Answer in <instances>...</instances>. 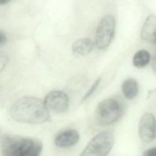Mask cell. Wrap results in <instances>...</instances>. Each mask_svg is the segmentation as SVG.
Wrapping results in <instances>:
<instances>
[{
	"mask_svg": "<svg viewBox=\"0 0 156 156\" xmlns=\"http://www.w3.org/2000/svg\"><path fill=\"white\" fill-rule=\"evenodd\" d=\"M10 115L14 121L29 124H41L50 118L49 109L44 101L33 96H25L12 105Z\"/></svg>",
	"mask_w": 156,
	"mask_h": 156,
	"instance_id": "6da1fadb",
	"label": "cell"
},
{
	"mask_svg": "<svg viewBox=\"0 0 156 156\" xmlns=\"http://www.w3.org/2000/svg\"><path fill=\"white\" fill-rule=\"evenodd\" d=\"M43 145L39 140L9 134L1 136L2 156H39Z\"/></svg>",
	"mask_w": 156,
	"mask_h": 156,
	"instance_id": "7a4b0ae2",
	"label": "cell"
},
{
	"mask_svg": "<svg viewBox=\"0 0 156 156\" xmlns=\"http://www.w3.org/2000/svg\"><path fill=\"white\" fill-rule=\"evenodd\" d=\"M125 112V104L122 99L113 97L105 99L98 105L96 110L97 121L103 125L118 122Z\"/></svg>",
	"mask_w": 156,
	"mask_h": 156,
	"instance_id": "3957f363",
	"label": "cell"
},
{
	"mask_svg": "<svg viewBox=\"0 0 156 156\" xmlns=\"http://www.w3.org/2000/svg\"><path fill=\"white\" fill-rule=\"evenodd\" d=\"M114 144V136L109 132H102L94 136L80 156H107Z\"/></svg>",
	"mask_w": 156,
	"mask_h": 156,
	"instance_id": "277c9868",
	"label": "cell"
},
{
	"mask_svg": "<svg viewBox=\"0 0 156 156\" xmlns=\"http://www.w3.org/2000/svg\"><path fill=\"white\" fill-rule=\"evenodd\" d=\"M116 27V21L113 16L108 14L103 16L97 27L95 44L100 49L106 48L111 43Z\"/></svg>",
	"mask_w": 156,
	"mask_h": 156,
	"instance_id": "5b68a950",
	"label": "cell"
},
{
	"mask_svg": "<svg viewBox=\"0 0 156 156\" xmlns=\"http://www.w3.org/2000/svg\"><path fill=\"white\" fill-rule=\"evenodd\" d=\"M44 103L49 110L57 113L66 112L68 109L69 98L61 91L54 90L49 92L45 98Z\"/></svg>",
	"mask_w": 156,
	"mask_h": 156,
	"instance_id": "8992f818",
	"label": "cell"
},
{
	"mask_svg": "<svg viewBox=\"0 0 156 156\" xmlns=\"http://www.w3.org/2000/svg\"><path fill=\"white\" fill-rule=\"evenodd\" d=\"M139 134L141 139L146 143L154 141L156 136V122L153 114L144 115L139 124Z\"/></svg>",
	"mask_w": 156,
	"mask_h": 156,
	"instance_id": "52a82bcc",
	"label": "cell"
},
{
	"mask_svg": "<svg viewBox=\"0 0 156 156\" xmlns=\"http://www.w3.org/2000/svg\"><path fill=\"white\" fill-rule=\"evenodd\" d=\"M79 139V134L76 130L67 129L58 134L54 142L58 147L69 148L77 144Z\"/></svg>",
	"mask_w": 156,
	"mask_h": 156,
	"instance_id": "ba28073f",
	"label": "cell"
},
{
	"mask_svg": "<svg viewBox=\"0 0 156 156\" xmlns=\"http://www.w3.org/2000/svg\"><path fill=\"white\" fill-rule=\"evenodd\" d=\"M156 35V16L151 15L147 17L141 32L142 39L147 42L154 43Z\"/></svg>",
	"mask_w": 156,
	"mask_h": 156,
	"instance_id": "9c48e42d",
	"label": "cell"
},
{
	"mask_svg": "<svg viewBox=\"0 0 156 156\" xmlns=\"http://www.w3.org/2000/svg\"><path fill=\"white\" fill-rule=\"evenodd\" d=\"M94 46L93 42L89 38H80L72 44V52L76 55L86 56L92 51Z\"/></svg>",
	"mask_w": 156,
	"mask_h": 156,
	"instance_id": "30bf717a",
	"label": "cell"
},
{
	"mask_svg": "<svg viewBox=\"0 0 156 156\" xmlns=\"http://www.w3.org/2000/svg\"><path fill=\"white\" fill-rule=\"evenodd\" d=\"M122 91L127 99L129 100L134 99L139 92V87L137 81L132 78L126 79L122 84Z\"/></svg>",
	"mask_w": 156,
	"mask_h": 156,
	"instance_id": "8fae6325",
	"label": "cell"
},
{
	"mask_svg": "<svg viewBox=\"0 0 156 156\" xmlns=\"http://www.w3.org/2000/svg\"><path fill=\"white\" fill-rule=\"evenodd\" d=\"M151 56L146 50H139L136 53L133 58V64L136 67L142 68L146 66L150 61Z\"/></svg>",
	"mask_w": 156,
	"mask_h": 156,
	"instance_id": "7c38bea8",
	"label": "cell"
},
{
	"mask_svg": "<svg viewBox=\"0 0 156 156\" xmlns=\"http://www.w3.org/2000/svg\"><path fill=\"white\" fill-rule=\"evenodd\" d=\"M101 80V77H99L96 80L93 84L92 85L91 87L89 89V90L86 92L85 95L83 96L82 99V101H86L87 99H88L89 97H90L94 93V92L97 90L98 86L100 85Z\"/></svg>",
	"mask_w": 156,
	"mask_h": 156,
	"instance_id": "4fadbf2b",
	"label": "cell"
},
{
	"mask_svg": "<svg viewBox=\"0 0 156 156\" xmlns=\"http://www.w3.org/2000/svg\"><path fill=\"white\" fill-rule=\"evenodd\" d=\"M8 57L5 54H1V70L4 69L8 63Z\"/></svg>",
	"mask_w": 156,
	"mask_h": 156,
	"instance_id": "5bb4252c",
	"label": "cell"
},
{
	"mask_svg": "<svg viewBox=\"0 0 156 156\" xmlns=\"http://www.w3.org/2000/svg\"><path fill=\"white\" fill-rule=\"evenodd\" d=\"M143 156H156V147L146 150L143 154Z\"/></svg>",
	"mask_w": 156,
	"mask_h": 156,
	"instance_id": "9a60e30c",
	"label": "cell"
},
{
	"mask_svg": "<svg viewBox=\"0 0 156 156\" xmlns=\"http://www.w3.org/2000/svg\"><path fill=\"white\" fill-rule=\"evenodd\" d=\"M7 38L5 34L1 30L0 31V46H3L7 42Z\"/></svg>",
	"mask_w": 156,
	"mask_h": 156,
	"instance_id": "2e32d148",
	"label": "cell"
},
{
	"mask_svg": "<svg viewBox=\"0 0 156 156\" xmlns=\"http://www.w3.org/2000/svg\"><path fill=\"white\" fill-rule=\"evenodd\" d=\"M152 68L154 72L156 74V55L152 60Z\"/></svg>",
	"mask_w": 156,
	"mask_h": 156,
	"instance_id": "e0dca14e",
	"label": "cell"
},
{
	"mask_svg": "<svg viewBox=\"0 0 156 156\" xmlns=\"http://www.w3.org/2000/svg\"><path fill=\"white\" fill-rule=\"evenodd\" d=\"M12 1V0H0V4H1V5H5Z\"/></svg>",
	"mask_w": 156,
	"mask_h": 156,
	"instance_id": "ac0fdd59",
	"label": "cell"
},
{
	"mask_svg": "<svg viewBox=\"0 0 156 156\" xmlns=\"http://www.w3.org/2000/svg\"><path fill=\"white\" fill-rule=\"evenodd\" d=\"M154 43L155 44H156V35L155 36V37L154 41Z\"/></svg>",
	"mask_w": 156,
	"mask_h": 156,
	"instance_id": "d6986e66",
	"label": "cell"
}]
</instances>
